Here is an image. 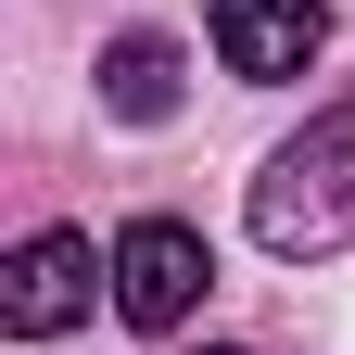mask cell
Masks as SVG:
<instances>
[{
    "instance_id": "cell-1",
    "label": "cell",
    "mask_w": 355,
    "mask_h": 355,
    "mask_svg": "<svg viewBox=\"0 0 355 355\" xmlns=\"http://www.w3.org/2000/svg\"><path fill=\"white\" fill-rule=\"evenodd\" d=\"M254 241L279 254V266H318V254L355 241V89L304 114V140L266 153V178H254Z\"/></svg>"
},
{
    "instance_id": "cell-2",
    "label": "cell",
    "mask_w": 355,
    "mask_h": 355,
    "mask_svg": "<svg viewBox=\"0 0 355 355\" xmlns=\"http://www.w3.org/2000/svg\"><path fill=\"white\" fill-rule=\"evenodd\" d=\"M102 279H114V254L89 241V229H26L13 266H0V330H13V343H51V330H76L89 304H102Z\"/></svg>"
},
{
    "instance_id": "cell-3",
    "label": "cell",
    "mask_w": 355,
    "mask_h": 355,
    "mask_svg": "<svg viewBox=\"0 0 355 355\" xmlns=\"http://www.w3.org/2000/svg\"><path fill=\"white\" fill-rule=\"evenodd\" d=\"M216 292V254L191 216H140V229L114 241V318L127 330H191V304Z\"/></svg>"
},
{
    "instance_id": "cell-4",
    "label": "cell",
    "mask_w": 355,
    "mask_h": 355,
    "mask_svg": "<svg viewBox=\"0 0 355 355\" xmlns=\"http://www.w3.org/2000/svg\"><path fill=\"white\" fill-rule=\"evenodd\" d=\"M203 26H216V64H229L241 89H292L330 51V0H216Z\"/></svg>"
},
{
    "instance_id": "cell-5",
    "label": "cell",
    "mask_w": 355,
    "mask_h": 355,
    "mask_svg": "<svg viewBox=\"0 0 355 355\" xmlns=\"http://www.w3.org/2000/svg\"><path fill=\"white\" fill-rule=\"evenodd\" d=\"M102 114H127V127L178 114V38H114L102 51Z\"/></svg>"
},
{
    "instance_id": "cell-6",
    "label": "cell",
    "mask_w": 355,
    "mask_h": 355,
    "mask_svg": "<svg viewBox=\"0 0 355 355\" xmlns=\"http://www.w3.org/2000/svg\"><path fill=\"white\" fill-rule=\"evenodd\" d=\"M203 355H241V343H203Z\"/></svg>"
}]
</instances>
